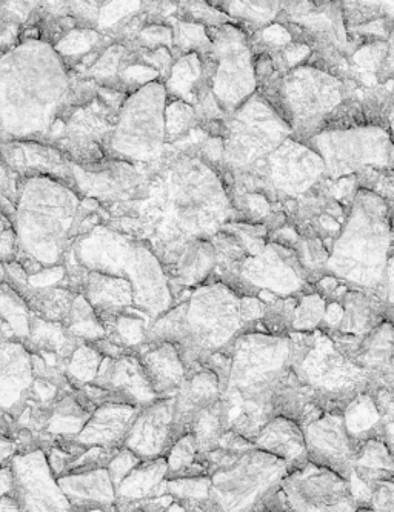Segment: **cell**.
Masks as SVG:
<instances>
[{
	"mask_svg": "<svg viewBox=\"0 0 394 512\" xmlns=\"http://www.w3.org/2000/svg\"><path fill=\"white\" fill-rule=\"evenodd\" d=\"M0 434H5L11 439H14V434H16L13 417H8V414H5L2 409H0Z\"/></svg>",
	"mask_w": 394,
	"mask_h": 512,
	"instance_id": "obj_46",
	"label": "cell"
},
{
	"mask_svg": "<svg viewBox=\"0 0 394 512\" xmlns=\"http://www.w3.org/2000/svg\"><path fill=\"white\" fill-rule=\"evenodd\" d=\"M174 442V397H170L141 408L124 446L141 460H154L167 456Z\"/></svg>",
	"mask_w": 394,
	"mask_h": 512,
	"instance_id": "obj_13",
	"label": "cell"
},
{
	"mask_svg": "<svg viewBox=\"0 0 394 512\" xmlns=\"http://www.w3.org/2000/svg\"><path fill=\"white\" fill-rule=\"evenodd\" d=\"M254 446L284 460L288 465V471L298 468L308 460L304 429L285 417H273L261 429Z\"/></svg>",
	"mask_w": 394,
	"mask_h": 512,
	"instance_id": "obj_23",
	"label": "cell"
},
{
	"mask_svg": "<svg viewBox=\"0 0 394 512\" xmlns=\"http://www.w3.org/2000/svg\"><path fill=\"white\" fill-rule=\"evenodd\" d=\"M71 512H107L105 508H77Z\"/></svg>",
	"mask_w": 394,
	"mask_h": 512,
	"instance_id": "obj_48",
	"label": "cell"
},
{
	"mask_svg": "<svg viewBox=\"0 0 394 512\" xmlns=\"http://www.w3.org/2000/svg\"><path fill=\"white\" fill-rule=\"evenodd\" d=\"M11 191V171L0 154V196H7Z\"/></svg>",
	"mask_w": 394,
	"mask_h": 512,
	"instance_id": "obj_45",
	"label": "cell"
},
{
	"mask_svg": "<svg viewBox=\"0 0 394 512\" xmlns=\"http://www.w3.org/2000/svg\"><path fill=\"white\" fill-rule=\"evenodd\" d=\"M388 125H390L391 133H393L394 137V107L393 110H391L390 117H388Z\"/></svg>",
	"mask_w": 394,
	"mask_h": 512,
	"instance_id": "obj_49",
	"label": "cell"
},
{
	"mask_svg": "<svg viewBox=\"0 0 394 512\" xmlns=\"http://www.w3.org/2000/svg\"><path fill=\"white\" fill-rule=\"evenodd\" d=\"M307 457L314 465L348 477L353 473L356 445L348 434L344 414H322L304 428Z\"/></svg>",
	"mask_w": 394,
	"mask_h": 512,
	"instance_id": "obj_12",
	"label": "cell"
},
{
	"mask_svg": "<svg viewBox=\"0 0 394 512\" xmlns=\"http://www.w3.org/2000/svg\"><path fill=\"white\" fill-rule=\"evenodd\" d=\"M91 413L77 400L73 391H61L50 409L47 428L41 436L36 437L37 446L53 440H74L90 420Z\"/></svg>",
	"mask_w": 394,
	"mask_h": 512,
	"instance_id": "obj_25",
	"label": "cell"
},
{
	"mask_svg": "<svg viewBox=\"0 0 394 512\" xmlns=\"http://www.w3.org/2000/svg\"><path fill=\"white\" fill-rule=\"evenodd\" d=\"M165 483H167V493L182 506L211 499L210 476L165 479Z\"/></svg>",
	"mask_w": 394,
	"mask_h": 512,
	"instance_id": "obj_35",
	"label": "cell"
},
{
	"mask_svg": "<svg viewBox=\"0 0 394 512\" xmlns=\"http://www.w3.org/2000/svg\"><path fill=\"white\" fill-rule=\"evenodd\" d=\"M287 474L284 460L254 448L211 474V499L219 512H254Z\"/></svg>",
	"mask_w": 394,
	"mask_h": 512,
	"instance_id": "obj_7",
	"label": "cell"
},
{
	"mask_svg": "<svg viewBox=\"0 0 394 512\" xmlns=\"http://www.w3.org/2000/svg\"><path fill=\"white\" fill-rule=\"evenodd\" d=\"M33 382L27 345L19 340H0V409L13 420L24 408Z\"/></svg>",
	"mask_w": 394,
	"mask_h": 512,
	"instance_id": "obj_15",
	"label": "cell"
},
{
	"mask_svg": "<svg viewBox=\"0 0 394 512\" xmlns=\"http://www.w3.org/2000/svg\"><path fill=\"white\" fill-rule=\"evenodd\" d=\"M116 451H113V449L101 448V446H90V448L85 449L81 456L74 460L73 465H71L70 468V473H82V471H93V469L107 468L111 457L114 456Z\"/></svg>",
	"mask_w": 394,
	"mask_h": 512,
	"instance_id": "obj_39",
	"label": "cell"
},
{
	"mask_svg": "<svg viewBox=\"0 0 394 512\" xmlns=\"http://www.w3.org/2000/svg\"><path fill=\"white\" fill-rule=\"evenodd\" d=\"M390 250V211L379 197L374 199L373 208L364 205L359 191L347 227L334 240L327 273L350 285L374 291L385 300L384 276Z\"/></svg>",
	"mask_w": 394,
	"mask_h": 512,
	"instance_id": "obj_4",
	"label": "cell"
},
{
	"mask_svg": "<svg viewBox=\"0 0 394 512\" xmlns=\"http://www.w3.org/2000/svg\"><path fill=\"white\" fill-rule=\"evenodd\" d=\"M167 479L208 476L207 466L199 460V448L193 433L179 437L165 456Z\"/></svg>",
	"mask_w": 394,
	"mask_h": 512,
	"instance_id": "obj_29",
	"label": "cell"
},
{
	"mask_svg": "<svg viewBox=\"0 0 394 512\" xmlns=\"http://www.w3.org/2000/svg\"><path fill=\"white\" fill-rule=\"evenodd\" d=\"M62 325L67 333L79 342L96 343L107 337L101 319L97 317L93 306L88 303L82 293L76 294L74 297L70 314Z\"/></svg>",
	"mask_w": 394,
	"mask_h": 512,
	"instance_id": "obj_30",
	"label": "cell"
},
{
	"mask_svg": "<svg viewBox=\"0 0 394 512\" xmlns=\"http://www.w3.org/2000/svg\"><path fill=\"white\" fill-rule=\"evenodd\" d=\"M241 274L259 293L290 297L314 291L294 251L270 240L259 256L245 260Z\"/></svg>",
	"mask_w": 394,
	"mask_h": 512,
	"instance_id": "obj_11",
	"label": "cell"
},
{
	"mask_svg": "<svg viewBox=\"0 0 394 512\" xmlns=\"http://www.w3.org/2000/svg\"><path fill=\"white\" fill-rule=\"evenodd\" d=\"M291 370L313 389L316 405L324 414H344L359 394L368 391L365 371L321 330L314 331L313 348Z\"/></svg>",
	"mask_w": 394,
	"mask_h": 512,
	"instance_id": "obj_6",
	"label": "cell"
},
{
	"mask_svg": "<svg viewBox=\"0 0 394 512\" xmlns=\"http://www.w3.org/2000/svg\"><path fill=\"white\" fill-rule=\"evenodd\" d=\"M133 512H145L144 509H141V508H137V509H134Z\"/></svg>",
	"mask_w": 394,
	"mask_h": 512,
	"instance_id": "obj_50",
	"label": "cell"
},
{
	"mask_svg": "<svg viewBox=\"0 0 394 512\" xmlns=\"http://www.w3.org/2000/svg\"><path fill=\"white\" fill-rule=\"evenodd\" d=\"M201 76H204V64L197 59L196 54H190V56H185L184 59L177 62L173 74L168 80V88L176 96L196 94L194 85L197 84L196 80Z\"/></svg>",
	"mask_w": 394,
	"mask_h": 512,
	"instance_id": "obj_36",
	"label": "cell"
},
{
	"mask_svg": "<svg viewBox=\"0 0 394 512\" xmlns=\"http://www.w3.org/2000/svg\"><path fill=\"white\" fill-rule=\"evenodd\" d=\"M93 383L110 394L111 402L144 408L159 399L136 353L119 359L104 357Z\"/></svg>",
	"mask_w": 394,
	"mask_h": 512,
	"instance_id": "obj_14",
	"label": "cell"
},
{
	"mask_svg": "<svg viewBox=\"0 0 394 512\" xmlns=\"http://www.w3.org/2000/svg\"><path fill=\"white\" fill-rule=\"evenodd\" d=\"M13 471H11L10 463L0 468V497L13 493Z\"/></svg>",
	"mask_w": 394,
	"mask_h": 512,
	"instance_id": "obj_44",
	"label": "cell"
},
{
	"mask_svg": "<svg viewBox=\"0 0 394 512\" xmlns=\"http://www.w3.org/2000/svg\"><path fill=\"white\" fill-rule=\"evenodd\" d=\"M13 496L21 512H71L70 502L51 473L44 449L17 453L10 462Z\"/></svg>",
	"mask_w": 394,
	"mask_h": 512,
	"instance_id": "obj_10",
	"label": "cell"
},
{
	"mask_svg": "<svg viewBox=\"0 0 394 512\" xmlns=\"http://www.w3.org/2000/svg\"><path fill=\"white\" fill-rule=\"evenodd\" d=\"M290 368V337L256 331L241 334L233 340L230 380L222 394L238 397L271 420L268 408L271 393L282 374Z\"/></svg>",
	"mask_w": 394,
	"mask_h": 512,
	"instance_id": "obj_5",
	"label": "cell"
},
{
	"mask_svg": "<svg viewBox=\"0 0 394 512\" xmlns=\"http://www.w3.org/2000/svg\"><path fill=\"white\" fill-rule=\"evenodd\" d=\"M17 242L13 223L7 214L0 210V262H10L16 256Z\"/></svg>",
	"mask_w": 394,
	"mask_h": 512,
	"instance_id": "obj_41",
	"label": "cell"
},
{
	"mask_svg": "<svg viewBox=\"0 0 394 512\" xmlns=\"http://www.w3.org/2000/svg\"><path fill=\"white\" fill-rule=\"evenodd\" d=\"M173 502L174 499L170 494H164V496L144 500V502L139 503V508L144 509L145 512H164Z\"/></svg>",
	"mask_w": 394,
	"mask_h": 512,
	"instance_id": "obj_43",
	"label": "cell"
},
{
	"mask_svg": "<svg viewBox=\"0 0 394 512\" xmlns=\"http://www.w3.org/2000/svg\"><path fill=\"white\" fill-rule=\"evenodd\" d=\"M221 400V385L216 374L201 370L185 377L174 396V436L176 440L191 433L197 416Z\"/></svg>",
	"mask_w": 394,
	"mask_h": 512,
	"instance_id": "obj_18",
	"label": "cell"
},
{
	"mask_svg": "<svg viewBox=\"0 0 394 512\" xmlns=\"http://www.w3.org/2000/svg\"><path fill=\"white\" fill-rule=\"evenodd\" d=\"M139 411L141 408L128 403H104L91 414L82 433L74 440L85 448L101 446L116 451L124 446L125 437Z\"/></svg>",
	"mask_w": 394,
	"mask_h": 512,
	"instance_id": "obj_17",
	"label": "cell"
},
{
	"mask_svg": "<svg viewBox=\"0 0 394 512\" xmlns=\"http://www.w3.org/2000/svg\"><path fill=\"white\" fill-rule=\"evenodd\" d=\"M71 82L47 42L27 40L0 60V130L16 139L47 137L68 110Z\"/></svg>",
	"mask_w": 394,
	"mask_h": 512,
	"instance_id": "obj_1",
	"label": "cell"
},
{
	"mask_svg": "<svg viewBox=\"0 0 394 512\" xmlns=\"http://www.w3.org/2000/svg\"><path fill=\"white\" fill-rule=\"evenodd\" d=\"M164 512H187L185 511L184 506L181 505V503H177L176 500H174L173 503H171L170 506H168L167 509H165Z\"/></svg>",
	"mask_w": 394,
	"mask_h": 512,
	"instance_id": "obj_47",
	"label": "cell"
},
{
	"mask_svg": "<svg viewBox=\"0 0 394 512\" xmlns=\"http://www.w3.org/2000/svg\"><path fill=\"white\" fill-rule=\"evenodd\" d=\"M19 453L16 442L11 437L0 434V468L8 465L16 454Z\"/></svg>",
	"mask_w": 394,
	"mask_h": 512,
	"instance_id": "obj_42",
	"label": "cell"
},
{
	"mask_svg": "<svg viewBox=\"0 0 394 512\" xmlns=\"http://www.w3.org/2000/svg\"><path fill=\"white\" fill-rule=\"evenodd\" d=\"M71 508H105L116 502V486L107 468L70 473L57 479Z\"/></svg>",
	"mask_w": 394,
	"mask_h": 512,
	"instance_id": "obj_22",
	"label": "cell"
},
{
	"mask_svg": "<svg viewBox=\"0 0 394 512\" xmlns=\"http://www.w3.org/2000/svg\"><path fill=\"white\" fill-rule=\"evenodd\" d=\"M353 473L371 488L394 480V460L382 436L370 437L356 445Z\"/></svg>",
	"mask_w": 394,
	"mask_h": 512,
	"instance_id": "obj_26",
	"label": "cell"
},
{
	"mask_svg": "<svg viewBox=\"0 0 394 512\" xmlns=\"http://www.w3.org/2000/svg\"><path fill=\"white\" fill-rule=\"evenodd\" d=\"M141 462L142 460L136 454L131 453L130 449L125 448V446L117 449L107 466L108 474H110L114 486L119 485Z\"/></svg>",
	"mask_w": 394,
	"mask_h": 512,
	"instance_id": "obj_40",
	"label": "cell"
},
{
	"mask_svg": "<svg viewBox=\"0 0 394 512\" xmlns=\"http://www.w3.org/2000/svg\"><path fill=\"white\" fill-rule=\"evenodd\" d=\"M345 426L354 445L370 437L382 436L381 411L373 394H359L344 411Z\"/></svg>",
	"mask_w": 394,
	"mask_h": 512,
	"instance_id": "obj_28",
	"label": "cell"
},
{
	"mask_svg": "<svg viewBox=\"0 0 394 512\" xmlns=\"http://www.w3.org/2000/svg\"><path fill=\"white\" fill-rule=\"evenodd\" d=\"M268 179L274 191L299 194L307 190L314 180L324 173V162L310 147H301L299 142L287 140L271 157Z\"/></svg>",
	"mask_w": 394,
	"mask_h": 512,
	"instance_id": "obj_16",
	"label": "cell"
},
{
	"mask_svg": "<svg viewBox=\"0 0 394 512\" xmlns=\"http://www.w3.org/2000/svg\"><path fill=\"white\" fill-rule=\"evenodd\" d=\"M102 356L91 343L79 342L65 366V376L73 388L88 385L96 380L101 368Z\"/></svg>",
	"mask_w": 394,
	"mask_h": 512,
	"instance_id": "obj_32",
	"label": "cell"
},
{
	"mask_svg": "<svg viewBox=\"0 0 394 512\" xmlns=\"http://www.w3.org/2000/svg\"><path fill=\"white\" fill-rule=\"evenodd\" d=\"M268 408L271 419L285 417L291 422L298 423L302 429L324 414L316 405L313 389L305 385L291 368L282 374L274 386Z\"/></svg>",
	"mask_w": 394,
	"mask_h": 512,
	"instance_id": "obj_20",
	"label": "cell"
},
{
	"mask_svg": "<svg viewBox=\"0 0 394 512\" xmlns=\"http://www.w3.org/2000/svg\"><path fill=\"white\" fill-rule=\"evenodd\" d=\"M31 316L33 314L21 294L10 283L0 282V320L10 326L19 342L25 343L30 339Z\"/></svg>",
	"mask_w": 394,
	"mask_h": 512,
	"instance_id": "obj_31",
	"label": "cell"
},
{
	"mask_svg": "<svg viewBox=\"0 0 394 512\" xmlns=\"http://www.w3.org/2000/svg\"><path fill=\"white\" fill-rule=\"evenodd\" d=\"M225 428L224 414H222V403H213L197 416L191 433L196 437L199 454L210 453L211 449L218 446L219 440L224 436Z\"/></svg>",
	"mask_w": 394,
	"mask_h": 512,
	"instance_id": "obj_33",
	"label": "cell"
},
{
	"mask_svg": "<svg viewBox=\"0 0 394 512\" xmlns=\"http://www.w3.org/2000/svg\"><path fill=\"white\" fill-rule=\"evenodd\" d=\"M374 400L381 411L382 439L394 460V394L388 391H373Z\"/></svg>",
	"mask_w": 394,
	"mask_h": 512,
	"instance_id": "obj_38",
	"label": "cell"
},
{
	"mask_svg": "<svg viewBox=\"0 0 394 512\" xmlns=\"http://www.w3.org/2000/svg\"><path fill=\"white\" fill-rule=\"evenodd\" d=\"M81 293L93 306L101 322L134 311L133 285L124 277L88 271Z\"/></svg>",
	"mask_w": 394,
	"mask_h": 512,
	"instance_id": "obj_21",
	"label": "cell"
},
{
	"mask_svg": "<svg viewBox=\"0 0 394 512\" xmlns=\"http://www.w3.org/2000/svg\"><path fill=\"white\" fill-rule=\"evenodd\" d=\"M16 291L21 294L33 316L56 323H64L67 320L76 297V293L64 286L36 288L27 283Z\"/></svg>",
	"mask_w": 394,
	"mask_h": 512,
	"instance_id": "obj_27",
	"label": "cell"
},
{
	"mask_svg": "<svg viewBox=\"0 0 394 512\" xmlns=\"http://www.w3.org/2000/svg\"><path fill=\"white\" fill-rule=\"evenodd\" d=\"M325 310H327V300L319 296L316 291L301 294L298 306L294 310L291 331L313 333L319 330V326L324 322Z\"/></svg>",
	"mask_w": 394,
	"mask_h": 512,
	"instance_id": "obj_34",
	"label": "cell"
},
{
	"mask_svg": "<svg viewBox=\"0 0 394 512\" xmlns=\"http://www.w3.org/2000/svg\"><path fill=\"white\" fill-rule=\"evenodd\" d=\"M196 119V111L181 100H176L168 105L165 110V134L167 139H176L181 134L187 133L188 128Z\"/></svg>",
	"mask_w": 394,
	"mask_h": 512,
	"instance_id": "obj_37",
	"label": "cell"
},
{
	"mask_svg": "<svg viewBox=\"0 0 394 512\" xmlns=\"http://www.w3.org/2000/svg\"><path fill=\"white\" fill-rule=\"evenodd\" d=\"M81 217L79 197L67 183L44 176L24 180L13 217L16 254L44 268L62 265L77 240Z\"/></svg>",
	"mask_w": 394,
	"mask_h": 512,
	"instance_id": "obj_2",
	"label": "cell"
},
{
	"mask_svg": "<svg viewBox=\"0 0 394 512\" xmlns=\"http://www.w3.org/2000/svg\"><path fill=\"white\" fill-rule=\"evenodd\" d=\"M165 87L145 85L125 99L110 143V156L125 160L156 159L165 136Z\"/></svg>",
	"mask_w": 394,
	"mask_h": 512,
	"instance_id": "obj_9",
	"label": "cell"
},
{
	"mask_svg": "<svg viewBox=\"0 0 394 512\" xmlns=\"http://www.w3.org/2000/svg\"><path fill=\"white\" fill-rule=\"evenodd\" d=\"M348 480L310 460L288 471L254 512H356Z\"/></svg>",
	"mask_w": 394,
	"mask_h": 512,
	"instance_id": "obj_8",
	"label": "cell"
},
{
	"mask_svg": "<svg viewBox=\"0 0 394 512\" xmlns=\"http://www.w3.org/2000/svg\"><path fill=\"white\" fill-rule=\"evenodd\" d=\"M168 466L165 457L142 460L136 468L116 486V502L141 503L151 497L167 493ZM114 502V503H116Z\"/></svg>",
	"mask_w": 394,
	"mask_h": 512,
	"instance_id": "obj_24",
	"label": "cell"
},
{
	"mask_svg": "<svg viewBox=\"0 0 394 512\" xmlns=\"http://www.w3.org/2000/svg\"><path fill=\"white\" fill-rule=\"evenodd\" d=\"M159 399L174 397L187 373L176 346L168 342H148L136 351Z\"/></svg>",
	"mask_w": 394,
	"mask_h": 512,
	"instance_id": "obj_19",
	"label": "cell"
},
{
	"mask_svg": "<svg viewBox=\"0 0 394 512\" xmlns=\"http://www.w3.org/2000/svg\"><path fill=\"white\" fill-rule=\"evenodd\" d=\"M73 248L85 270L130 280L134 305L150 319L156 320L174 305L167 274L144 242L96 227L79 237Z\"/></svg>",
	"mask_w": 394,
	"mask_h": 512,
	"instance_id": "obj_3",
	"label": "cell"
}]
</instances>
